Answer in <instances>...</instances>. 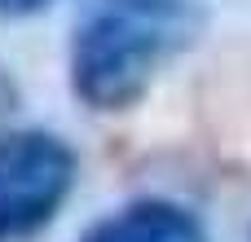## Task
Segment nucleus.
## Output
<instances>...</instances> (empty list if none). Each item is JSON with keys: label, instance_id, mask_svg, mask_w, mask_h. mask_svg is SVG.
Instances as JSON below:
<instances>
[{"label": "nucleus", "instance_id": "nucleus-1", "mask_svg": "<svg viewBox=\"0 0 251 242\" xmlns=\"http://www.w3.org/2000/svg\"><path fill=\"white\" fill-rule=\"evenodd\" d=\"M207 0H79L66 35L71 97L93 115L137 110L203 40Z\"/></svg>", "mask_w": 251, "mask_h": 242}, {"label": "nucleus", "instance_id": "nucleus-2", "mask_svg": "<svg viewBox=\"0 0 251 242\" xmlns=\"http://www.w3.org/2000/svg\"><path fill=\"white\" fill-rule=\"evenodd\" d=\"M79 181V154L49 128H0V242L44 234Z\"/></svg>", "mask_w": 251, "mask_h": 242}, {"label": "nucleus", "instance_id": "nucleus-3", "mask_svg": "<svg viewBox=\"0 0 251 242\" xmlns=\"http://www.w3.org/2000/svg\"><path fill=\"white\" fill-rule=\"evenodd\" d=\"M79 242H212L194 207L176 198H132L106 216H97Z\"/></svg>", "mask_w": 251, "mask_h": 242}, {"label": "nucleus", "instance_id": "nucleus-4", "mask_svg": "<svg viewBox=\"0 0 251 242\" xmlns=\"http://www.w3.org/2000/svg\"><path fill=\"white\" fill-rule=\"evenodd\" d=\"M18 110V84H13V75H9V66L0 62V128H4V119Z\"/></svg>", "mask_w": 251, "mask_h": 242}, {"label": "nucleus", "instance_id": "nucleus-5", "mask_svg": "<svg viewBox=\"0 0 251 242\" xmlns=\"http://www.w3.org/2000/svg\"><path fill=\"white\" fill-rule=\"evenodd\" d=\"M53 0H0V18H35L44 13Z\"/></svg>", "mask_w": 251, "mask_h": 242}, {"label": "nucleus", "instance_id": "nucleus-6", "mask_svg": "<svg viewBox=\"0 0 251 242\" xmlns=\"http://www.w3.org/2000/svg\"><path fill=\"white\" fill-rule=\"evenodd\" d=\"M247 242H251V234H247Z\"/></svg>", "mask_w": 251, "mask_h": 242}]
</instances>
